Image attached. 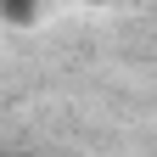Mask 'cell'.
I'll return each mask as SVG.
<instances>
[{"instance_id": "6da1fadb", "label": "cell", "mask_w": 157, "mask_h": 157, "mask_svg": "<svg viewBox=\"0 0 157 157\" xmlns=\"http://www.w3.org/2000/svg\"><path fill=\"white\" fill-rule=\"evenodd\" d=\"M34 6H39V0H0V17H6L11 28H28L34 23Z\"/></svg>"}]
</instances>
